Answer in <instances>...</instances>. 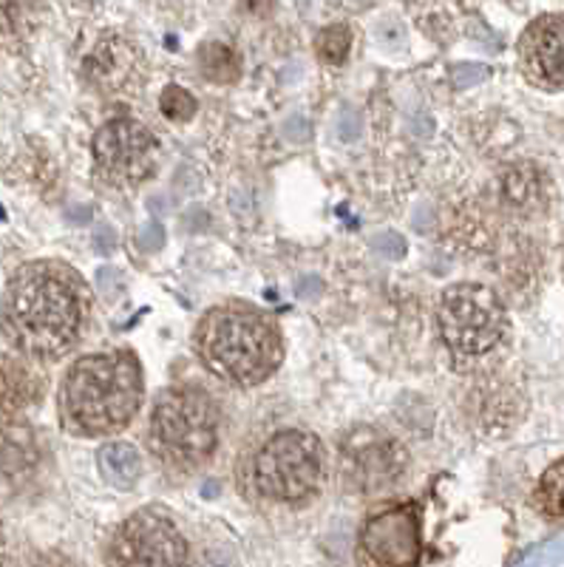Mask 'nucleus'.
I'll return each instance as SVG.
<instances>
[{
  "label": "nucleus",
  "mask_w": 564,
  "mask_h": 567,
  "mask_svg": "<svg viewBox=\"0 0 564 567\" xmlns=\"http://www.w3.org/2000/svg\"><path fill=\"white\" fill-rule=\"evenodd\" d=\"M91 298L80 276L52 261L20 267L7 287L3 321L20 352L52 361L69 352L83 336Z\"/></svg>",
  "instance_id": "f257e3e1"
},
{
  "label": "nucleus",
  "mask_w": 564,
  "mask_h": 567,
  "mask_svg": "<svg viewBox=\"0 0 564 567\" xmlns=\"http://www.w3.org/2000/svg\"><path fill=\"white\" fill-rule=\"evenodd\" d=\"M142 403V372L134 354L80 358L60 389V420L78 437H103L131 423Z\"/></svg>",
  "instance_id": "f03ea898"
},
{
  "label": "nucleus",
  "mask_w": 564,
  "mask_h": 567,
  "mask_svg": "<svg viewBox=\"0 0 564 567\" xmlns=\"http://www.w3.org/2000/svg\"><path fill=\"white\" fill-rule=\"evenodd\" d=\"M199 358L216 378L236 386L267 381L281 363V336L264 316L242 307H216L196 329Z\"/></svg>",
  "instance_id": "7ed1b4c3"
},
{
  "label": "nucleus",
  "mask_w": 564,
  "mask_h": 567,
  "mask_svg": "<svg viewBox=\"0 0 564 567\" xmlns=\"http://www.w3.org/2000/svg\"><path fill=\"white\" fill-rule=\"evenodd\" d=\"M151 443L182 468L205 463L218 443L216 400L199 389H165L151 414Z\"/></svg>",
  "instance_id": "20e7f679"
},
{
  "label": "nucleus",
  "mask_w": 564,
  "mask_h": 567,
  "mask_svg": "<svg viewBox=\"0 0 564 567\" xmlns=\"http://www.w3.org/2000/svg\"><path fill=\"white\" fill-rule=\"evenodd\" d=\"M440 336L457 358H482L500 347L507 316L494 290L482 284H454L440 301Z\"/></svg>",
  "instance_id": "39448f33"
},
{
  "label": "nucleus",
  "mask_w": 564,
  "mask_h": 567,
  "mask_svg": "<svg viewBox=\"0 0 564 567\" xmlns=\"http://www.w3.org/2000/svg\"><path fill=\"white\" fill-rule=\"evenodd\" d=\"M321 443L301 429H284L258 452L253 477L258 491L278 503H301L321 480Z\"/></svg>",
  "instance_id": "423d86ee"
},
{
  "label": "nucleus",
  "mask_w": 564,
  "mask_h": 567,
  "mask_svg": "<svg viewBox=\"0 0 564 567\" xmlns=\"http://www.w3.org/2000/svg\"><path fill=\"white\" fill-rule=\"evenodd\" d=\"M156 136L136 120H111L94 136L96 174L111 187H136L156 168Z\"/></svg>",
  "instance_id": "0eeeda50"
},
{
  "label": "nucleus",
  "mask_w": 564,
  "mask_h": 567,
  "mask_svg": "<svg viewBox=\"0 0 564 567\" xmlns=\"http://www.w3.org/2000/svg\"><path fill=\"white\" fill-rule=\"evenodd\" d=\"M406 463H409V454L403 445L375 429H355L340 445L343 480L360 494H380L398 485Z\"/></svg>",
  "instance_id": "6e6552de"
},
{
  "label": "nucleus",
  "mask_w": 564,
  "mask_h": 567,
  "mask_svg": "<svg viewBox=\"0 0 564 567\" xmlns=\"http://www.w3.org/2000/svg\"><path fill=\"white\" fill-rule=\"evenodd\" d=\"M109 559L114 565H185L187 545L171 516L148 508L116 530Z\"/></svg>",
  "instance_id": "1a4fd4ad"
},
{
  "label": "nucleus",
  "mask_w": 564,
  "mask_h": 567,
  "mask_svg": "<svg viewBox=\"0 0 564 567\" xmlns=\"http://www.w3.org/2000/svg\"><path fill=\"white\" fill-rule=\"evenodd\" d=\"M85 80L100 94H129L140 89L145 78V60L140 45L131 43L122 34H105L91 45V52L83 60Z\"/></svg>",
  "instance_id": "9d476101"
},
{
  "label": "nucleus",
  "mask_w": 564,
  "mask_h": 567,
  "mask_svg": "<svg viewBox=\"0 0 564 567\" xmlns=\"http://www.w3.org/2000/svg\"><path fill=\"white\" fill-rule=\"evenodd\" d=\"M520 69L539 89H564V14H542L525 29Z\"/></svg>",
  "instance_id": "9b49d317"
},
{
  "label": "nucleus",
  "mask_w": 564,
  "mask_h": 567,
  "mask_svg": "<svg viewBox=\"0 0 564 567\" xmlns=\"http://www.w3.org/2000/svg\"><path fill=\"white\" fill-rule=\"evenodd\" d=\"M360 542H363L366 554L372 556L378 565H414L420 559L417 514L411 508H391L386 514L372 516L360 534Z\"/></svg>",
  "instance_id": "f8f14e48"
},
{
  "label": "nucleus",
  "mask_w": 564,
  "mask_h": 567,
  "mask_svg": "<svg viewBox=\"0 0 564 567\" xmlns=\"http://www.w3.org/2000/svg\"><path fill=\"white\" fill-rule=\"evenodd\" d=\"M500 194L511 210L522 213V216H536V213L545 210L547 202L545 174L531 162H516V165L502 171Z\"/></svg>",
  "instance_id": "ddd939ff"
},
{
  "label": "nucleus",
  "mask_w": 564,
  "mask_h": 567,
  "mask_svg": "<svg viewBox=\"0 0 564 567\" xmlns=\"http://www.w3.org/2000/svg\"><path fill=\"white\" fill-rule=\"evenodd\" d=\"M100 471L114 488L131 491L142 474V460L131 443H109L100 449Z\"/></svg>",
  "instance_id": "4468645a"
},
{
  "label": "nucleus",
  "mask_w": 564,
  "mask_h": 567,
  "mask_svg": "<svg viewBox=\"0 0 564 567\" xmlns=\"http://www.w3.org/2000/svg\"><path fill=\"white\" fill-rule=\"evenodd\" d=\"M40 394V378L27 369L23 363H14L7 358V367H3V406L7 412H20L27 409L29 403H34Z\"/></svg>",
  "instance_id": "2eb2a0df"
},
{
  "label": "nucleus",
  "mask_w": 564,
  "mask_h": 567,
  "mask_svg": "<svg viewBox=\"0 0 564 567\" xmlns=\"http://www.w3.org/2000/svg\"><path fill=\"white\" fill-rule=\"evenodd\" d=\"M199 65L211 83H236L242 74V58L227 43H205L199 49Z\"/></svg>",
  "instance_id": "dca6fc26"
},
{
  "label": "nucleus",
  "mask_w": 564,
  "mask_h": 567,
  "mask_svg": "<svg viewBox=\"0 0 564 567\" xmlns=\"http://www.w3.org/2000/svg\"><path fill=\"white\" fill-rule=\"evenodd\" d=\"M536 508L547 516H564V460L553 463L542 474L536 488Z\"/></svg>",
  "instance_id": "f3484780"
},
{
  "label": "nucleus",
  "mask_w": 564,
  "mask_h": 567,
  "mask_svg": "<svg viewBox=\"0 0 564 567\" xmlns=\"http://www.w3.org/2000/svg\"><path fill=\"white\" fill-rule=\"evenodd\" d=\"M315 49H318V58L329 65H338L349 58V49H352V32L343 23H335L327 27L318 40H315Z\"/></svg>",
  "instance_id": "a211bd4d"
},
{
  "label": "nucleus",
  "mask_w": 564,
  "mask_h": 567,
  "mask_svg": "<svg viewBox=\"0 0 564 567\" xmlns=\"http://www.w3.org/2000/svg\"><path fill=\"white\" fill-rule=\"evenodd\" d=\"M43 14V0H3V23L9 34L32 32Z\"/></svg>",
  "instance_id": "6ab92c4d"
},
{
  "label": "nucleus",
  "mask_w": 564,
  "mask_h": 567,
  "mask_svg": "<svg viewBox=\"0 0 564 567\" xmlns=\"http://www.w3.org/2000/svg\"><path fill=\"white\" fill-rule=\"evenodd\" d=\"M196 100H193L191 91H185L182 85H167L162 91L160 97V111L167 116V120H174V123H187L196 116Z\"/></svg>",
  "instance_id": "aec40b11"
},
{
  "label": "nucleus",
  "mask_w": 564,
  "mask_h": 567,
  "mask_svg": "<svg viewBox=\"0 0 564 567\" xmlns=\"http://www.w3.org/2000/svg\"><path fill=\"white\" fill-rule=\"evenodd\" d=\"M485 78H488V65L482 63H460L454 71H451V83H454V89L460 91L482 83Z\"/></svg>",
  "instance_id": "412c9836"
},
{
  "label": "nucleus",
  "mask_w": 564,
  "mask_h": 567,
  "mask_svg": "<svg viewBox=\"0 0 564 567\" xmlns=\"http://www.w3.org/2000/svg\"><path fill=\"white\" fill-rule=\"evenodd\" d=\"M136 245H140L142 252H156L162 245H165V230H162L160 221H151V225H145L140 230V236H136Z\"/></svg>",
  "instance_id": "4be33fe9"
},
{
  "label": "nucleus",
  "mask_w": 564,
  "mask_h": 567,
  "mask_svg": "<svg viewBox=\"0 0 564 567\" xmlns=\"http://www.w3.org/2000/svg\"><path fill=\"white\" fill-rule=\"evenodd\" d=\"M372 245L378 247L386 258H403V252H406V241H403V236H398V233H383V236H375Z\"/></svg>",
  "instance_id": "5701e85b"
},
{
  "label": "nucleus",
  "mask_w": 564,
  "mask_h": 567,
  "mask_svg": "<svg viewBox=\"0 0 564 567\" xmlns=\"http://www.w3.org/2000/svg\"><path fill=\"white\" fill-rule=\"evenodd\" d=\"M96 284H100V290H103V296L109 298V301H114V292H111V287H114V290L122 296V281H120V272L116 270L103 267V270L96 272Z\"/></svg>",
  "instance_id": "b1692460"
},
{
  "label": "nucleus",
  "mask_w": 564,
  "mask_h": 567,
  "mask_svg": "<svg viewBox=\"0 0 564 567\" xmlns=\"http://www.w3.org/2000/svg\"><path fill=\"white\" fill-rule=\"evenodd\" d=\"M96 250L100 252H111V247H114V233H111V227H103V230L96 233Z\"/></svg>",
  "instance_id": "393cba45"
},
{
  "label": "nucleus",
  "mask_w": 564,
  "mask_h": 567,
  "mask_svg": "<svg viewBox=\"0 0 564 567\" xmlns=\"http://www.w3.org/2000/svg\"><path fill=\"white\" fill-rule=\"evenodd\" d=\"M309 290H318V281H301V298H307Z\"/></svg>",
  "instance_id": "a878e982"
}]
</instances>
